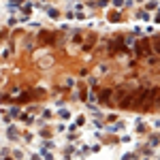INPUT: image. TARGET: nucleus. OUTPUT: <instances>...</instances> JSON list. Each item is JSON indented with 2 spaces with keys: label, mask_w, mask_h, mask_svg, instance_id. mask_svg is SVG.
<instances>
[{
  "label": "nucleus",
  "mask_w": 160,
  "mask_h": 160,
  "mask_svg": "<svg viewBox=\"0 0 160 160\" xmlns=\"http://www.w3.org/2000/svg\"><path fill=\"white\" fill-rule=\"evenodd\" d=\"M132 126H135V130H132V132H137V135H145V132H147V122L143 120V118H137Z\"/></svg>",
  "instance_id": "1"
},
{
  "label": "nucleus",
  "mask_w": 160,
  "mask_h": 160,
  "mask_svg": "<svg viewBox=\"0 0 160 160\" xmlns=\"http://www.w3.org/2000/svg\"><path fill=\"white\" fill-rule=\"evenodd\" d=\"M19 135H21V130H19L15 124H9V126H6V139H9V141L19 139Z\"/></svg>",
  "instance_id": "2"
},
{
  "label": "nucleus",
  "mask_w": 160,
  "mask_h": 160,
  "mask_svg": "<svg viewBox=\"0 0 160 160\" xmlns=\"http://www.w3.org/2000/svg\"><path fill=\"white\" fill-rule=\"evenodd\" d=\"M124 130H126V124H124V122H118V124L107 126V132H111V135H122Z\"/></svg>",
  "instance_id": "3"
},
{
  "label": "nucleus",
  "mask_w": 160,
  "mask_h": 160,
  "mask_svg": "<svg viewBox=\"0 0 160 160\" xmlns=\"http://www.w3.org/2000/svg\"><path fill=\"white\" fill-rule=\"evenodd\" d=\"M45 13H47L49 19H60V11L56 6H45Z\"/></svg>",
  "instance_id": "4"
},
{
  "label": "nucleus",
  "mask_w": 160,
  "mask_h": 160,
  "mask_svg": "<svg viewBox=\"0 0 160 160\" xmlns=\"http://www.w3.org/2000/svg\"><path fill=\"white\" fill-rule=\"evenodd\" d=\"M56 115H58V118H60L62 122H71V120H73V113H71L68 109H60Z\"/></svg>",
  "instance_id": "5"
},
{
  "label": "nucleus",
  "mask_w": 160,
  "mask_h": 160,
  "mask_svg": "<svg viewBox=\"0 0 160 160\" xmlns=\"http://www.w3.org/2000/svg\"><path fill=\"white\" fill-rule=\"evenodd\" d=\"M53 115H56V113H53L51 109H45V111L41 113V120H43V122H49L51 118H53Z\"/></svg>",
  "instance_id": "6"
},
{
  "label": "nucleus",
  "mask_w": 160,
  "mask_h": 160,
  "mask_svg": "<svg viewBox=\"0 0 160 160\" xmlns=\"http://www.w3.org/2000/svg\"><path fill=\"white\" fill-rule=\"evenodd\" d=\"M137 19L147 21V19H150V11H139V13H137Z\"/></svg>",
  "instance_id": "7"
},
{
  "label": "nucleus",
  "mask_w": 160,
  "mask_h": 160,
  "mask_svg": "<svg viewBox=\"0 0 160 160\" xmlns=\"http://www.w3.org/2000/svg\"><path fill=\"white\" fill-rule=\"evenodd\" d=\"M21 137H24V141H26V143H32V141H34V135H32L30 130H24V135H21Z\"/></svg>",
  "instance_id": "8"
},
{
  "label": "nucleus",
  "mask_w": 160,
  "mask_h": 160,
  "mask_svg": "<svg viewBox=\"0 0 160 160\" xmlns=\"http://www.w3.org/2000/svg\"><path fill=\"white\" fill-rule=\"evenodd\" d=\"M120 143H132V135H122Z\"/></svg>",
  "instance_id": "9"
},
{
  "label": "nucleus",
  "mask_w": 160,
  "mask_h": 160,
  "mask_svg": "<svg viewBox=\"0 0 160 160\" xmlns=\"http://www.w3.org/2000/svg\"><path fill=\"white\" fill-rule=\"evenodd\" d=\"M156 9H158V2L156 0H150L147 2V11H156Z\"/></svg>",
  "instance_id": "10"
},
{
  "label": "nucleus",
  "mask_w": 160,
  "mask_h": 160,
  "mask_svg": "<svg viewBox=\"0 0 160 160\" xmlns=\"http://www.w3.org/2000/svg\"><path fill=\"white\" fill-rule=\"evenodd\" d=\"M111 4H113L115 9H122V6L126 4V0H111Z\"/></svg>",
  "instance_id": "11"
},
{
  "label": "nucleus",
  "mask_w": 160,
  "mask_h": 160,
  "mask_svg": "<svg viewBox=\"0 0 160 160\" xmlns=\"http://www.w3.org/2000/svg\"><path fill=\"white\" fill-rule=\"evenodd\" d=\"M24 2H28V0H9V4H11V6H21Z\"/></svg>",
  "instance_id": "12"
},
{
  "label": "nucleus",
  "mask_w": 160,
  "mask_h": 160,
  "mask_svg": "<svg viewBox=\"0 0 160 160\" xmlns=\"http://www.w3.org/2000/svg\"><path fill=\"white\" fill-rule=\"evenodd\" d=\"M120 160H135V154H132V152H126V154H122Z\"/></svg>",
  "instance_id": "13"
},
{
  "label": "nucleus",
  "mask_w": 160,
  "mask_h": 160,
  "mask_svg": "<svg viewBox=\"0 0 160 160\" xmlns=\"http://www.w3.org/2000/svg\"><path fill=\"white\" fill-rule=\"evenodd\" d=\"M73 124H75V126H83V124H85V115H79V118L73 122Z\"/></svg>",
  "instance_id": "14"
},
{
  "label": "nucleus",
  "mask_w": 160,
  "mask_h": 160,
  "mask_svg": "<svg viewBox=\"0 0 160 160\" xmlns=\"http://www.w3.org/2000/svg\"><path fill=\"white\" fill-rule=\"evenodd\" d=\"M109 2H111V0H98V2H96V6H100V9H105V6H107Z\"/></svg>",
  "instance_id": "15"
},
{
  "label": "nucleus",
  "mask_w": 160,
  "mask_h": 160,
  "mask_svg": "<svg viewBox=\"0 0 160 160\" xmlns=\"http://www.w3.org/2000/svg\"><path fill=\"white\" fill-rule=\"evenodd\" d=\"M109 21H120V15H118V13H111V15H109Z\"/></svg>",
  "instance_id": "16"
},
{
  "label": "nucleus",
  "mask_w": 160,
  "mask_h": 160,
  "mask_svg": "<svg viewBox=\"0 0 160 160\" xmlns=\"http://www.w3.org/2000/svg\"><path fill=\"white\" fill-rule=\"evenodd\" d=\"M132 34H137V37H139V34H143V28H141V26H135V30H132Z\"/></svg>",
  "instance_id": "17"
},
{
  "label": "nucleus",
  "mask_w": 160,
  "mask_h": 160,
  "mask_svg": "<svg viewBox=\"0 0 160 160\" xmlns=\"http://www.w3.org/2000/svg\"><path fill=\"white\" fill-rule=\"evenodd\" d=\"M2 58H9L11 56V47H6V49H2V53H0Z\"/></svg>",
  "instance_id": "18"
},
{
  "label": "nucleus",
  "mask_w": 160,
  "mask_h": 160,
  "mask_svg": "<svg viewBox=\"0 0 160 160\" xmlns=\"http://www.w3.org/2000/svg\"><path fill=\"white\" fill-rule=\"evenodd\" d=\"M39 135H41V139H47V137H49V130H47V128H43Z\"/></svg>",
  "instance_id": "19"
},
{
  "label": "nucleus",
  "mask_w": 160,
  "mask_h": 160,
  "mask_svg": "<svg viewBox=\"0 0 160 160\" xmlns=\"http://www.w3.org/2000/svg\"><path fill=\"white\" fill-rule=\"evenodd\" d=\"M160 143V137H152V139H150V145H158Z\"/></svg>",
  "instance_id": "20"
},
{
  "label": "nucleus",
  "mask_w": 160,
  "mask_h": 160,
  "mask_svg": "<svg viewBox=\"0 0 160 160\" xmlns=\"http://www.w3.org/2000/svg\"><path fill=\"white\" fill-rule=\"evenodd\" d=\"M75 17H77V19H85V13H83V11H77Z\"/></svg>",
  "instance_id": "21"
},
{
  "label": "nucleus",
  "mask_w": 160,
  "mask_h": 160,
  "mask_svg": "<svg viewBox=\"0 0 160 160\" xmlns=\"http://www.w3.org/2000/svg\"><path fill=\"white\" fill-rule=\"evenodd\" d=\"M143 32H145V34H152V32H154V26H145V30H143Z\"/></svg>",
  "instance_id": "22"
},
{
  "label": "nucleus",
  "mask_w": 160,
  "mask_h": 160,
  "mask_svg": "<svg viewBox=\"0 0 160 160\" xmlns=\"http://www.w3.org/2000/svg\"><path fill=\"white\" fill-rule=\"evenodd\" d=\"M30 160H43V158H41V154H30Z\"/></svg>",
  "instance_id": "23"
},
{
  "label": "nucleus",
  "mask_w": 160,
  "mask_h": 160,
  "mask_svg": "<svg viewBox=\"0 0 160 160\" xmlns=\"http://www.w3.org/2000/svg\"><path fill=\"white\" fill-rule=\"evenodd\" d=\"M154 128H158L160 130V120H154Z\"/></svg>",
  "instance_id": "24"
},
{
  "label": "nucleus",
  "mask_w": 160,
  "mask_h": 160,
  "mask_svg": "<svg viewBox=\"0 0 160 160\" xmlns=\"http://www.w3.org/2000/svg\"><path fill=\"white\" fill-rule=\"evenodd\" d=\"M156 51H158V53H160V39L156 41Z\"/></svg>",
  "instance_id": "25"
},
{
  "label": "nucleus",
  "mask_w": 160,
  "mask_h": 160,
  "mask_svg": "<svg viewBox=\"0 0 160 160\" xmlns=\"http://www.w3.org/2000/svg\"><path fill=\"white\" fill-rule=\"evenodd\" d=\"M154 21H156V24H160V13L156 15V17H154Z\"/></svg>",
  "instance_id": "26"
},
{
  "label": "nucleus",
  "mask_w": 160,
  "mask_h": 160,
  "mask_svg": "<svg viewBox=\"0 0 160 160\" xmlns=\"http://www.w3.org/2000/svg\"><path fill=\"white\" fill-rule=\"evenodd\" d=\"M132 2H135V0H126V4H132Z\"/></svg>",
  "instance_id": "27"
},
{
  "label": "nucleus",
  "mask_w": 160,
  "mask_h": 160,
  "mask_svg": "<svg viewBox=\"0 0 160 160\" xmlns=\"http://www.w3.org/2000/svg\"><path fill=\"white\" fill-rule=\"evenodd\" d=\"M37 2H41V4H45V2H47V0H37Z\"/></svg>",
  "instance_id": "28"
},
{
  "label": "nucleus",
  "mask_w": 160,
  "mask_h": 160,
  "mask_svg": "<svg viewBox=\"0 0 160 160\" xmlns=\"http://www.w3.org/2000/svg\"><path fill=\"white\" fill-rule=\"evenodd\" d=\"M2 160H13V158H2Z\"/></svg>",
  "instance_id": "29"
},
{
  "label": "nucleus",
  "mask_w": 160,
  "mask_h": 160,
  "mask_svg": "<svg viewBox=\"0 0 160 160\" xmlns=\"http://www.w3.org/2000/svg\"><path fill=\"white\" fill-rule=\"evenodd\" d=\"M137 2H145V0H137Z\"/></svg>",
  "instance_id": "30"
},
{
  "label": "nucleus",
  "mask_w": 160,
  "mask_h": 160,
  "mask_svg": "<svg viewBox=\"0 0 160 160\" xmlns=\"http://www.w3.org/2000/svg\"><path fill=\"white\" fill-rule=\"evenodd\" d=\"M158 160H160V156H158Z\"/></svg>",
  "instance_id": "31"
}]
</instances>
